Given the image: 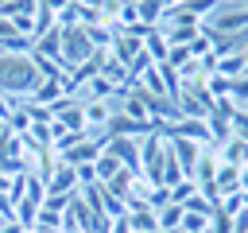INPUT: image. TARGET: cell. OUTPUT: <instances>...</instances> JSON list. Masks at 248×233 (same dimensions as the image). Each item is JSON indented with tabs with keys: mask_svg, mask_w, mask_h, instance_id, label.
<instances>
[{
	"mask_svg": "<svg viewBox=\"0 0 248 233\" xmlns=\"http://www.w3.org/2000/svg\"><path fill=\"white\" fill-rule=\"evenodd\" d=\"M108 233H132V225H128V214H120V217H108Z\"/></svg>",
	"mask_w": 248,
	"mask_h": 233,
	"instance_id": "obj_24",
	"label": "cell"
},
{
	"mask_svg": "<svg viewBox=\"0 0 248 233\" xmlns=\"http://www.w3.org/2000/svg\"><path fill=\"white\" fill-rule=\"evenodd\" d=\"M217 8V0H182V12H190L194 19H202L205 23V16Z\"/></svg>",
	"mask_w": 248,
	"mask_h": 233,
	"instance_id": "obj_21",
	"label": "cell"
},
{
	"mask_svg": "<svg viewBox=\"0 0 248 233\" xmlns=\"http://www.w3.org/2000/svg\"><path fill=\"white\" fill-rule=\"evenodd\" d=\"M31 50H39V54H46V58L62 62V27L54 23V27H50L43 39H35V47H31ZM62 66H66V62H62Z\"/></svg>",
	"mask_w": 248,
	"mask_h": 233,
	"instance_id": "obj_10",
	"label": "cell"
},
{
	"mask_svg": "<svg viewBox=\"0 0 248 233\" xmlns=\"http://www.w3.org/2000/svg\"><path fill=\"white\" fill-rule=\"evenodd\" d=\"M167 144H170V151H174V159H178L182 175L190 179V171H194V163H198V155H202V148H205V144H194V140H167Z\"/></svg>",
	"mask_w": 248,
	"mask_h": 233,
	"instance_id": "obj_7",
	"label": "cell"
},
{
	"mask_svg": "<svg viewBox=\"0 0 248 233\" xmlns=\"http://www.w3.org/2000/svg\"><path fill=\"white\" fill-rule=\"evenodd\" d=\"M132 233H136V229H132Z\"/></svg>",
	"mask_w": 248,
	"mask_h": 233,
	"instance_id": "obj_35",
	"label": "cell"
},
{
	"mask_svg": "<svg viewBox=\"0 0 248 233\" xmlns=\"http://www.w3.org/2000/svg\"><path fill=\"white\" fill-rule=\"evenodd\" d=\"M217 4H236V0H217Z\"/></svg>",
	"mask_w": 248,
	"mask_h": 233,
	"instance_id": "obj_28",
	"label": "cell"
},
{
	"mask_svg": "<svg viewBox=\"0 0 248 233\" xmlns=\"http://www.w3.org/2000/svg\"><path fill=\"white\" fill-rule=\"evenodd\" d=\"M182 210H186V214H202V217H213V206H209L202 194H190V198L182 202Z\"/></svg>",
	"mask_w": 248,
	"mask_h": 233,
	"instance_id": "obj_22",
	"label": "cell"
},
{
	"mask_svg": "<svg viewBox=\"0 0 248 233\" xmlns=\"http://www.w3.org/2000/svg\"><path fill=\"white\" fill-rule=\"evenodd\" d=\"M163 159H167V136L147 132L140 140V175L147 183H163Z\"/></svg>",
	"mask_w": 248,
	"mask_h": 233,
	"instance_id": "obj_3",
	"label": "cell"
},
{
	"mask_svg": "<svg viewBox=\"0 0 248 233\" xmlns=\"http://www.w3.org/2000/svg\"><path fill=\"white\" fill-rule=\"evenodd\" d=\"M244 78H248V62H244Z\"/></svg>",
	"mask_w": 248,
	"mask_h": 233,
	"instance_id": "obj_30",
	"label": "cell"
},
{
	"mask_svg": "<svg viewBox=\"0 0 248 233\" xmlns=\"http://www.w3.org/2000/svg\"><path fill=\"white\" fill-rule=\"evenodd\" d=\"M205 225H209V217H202V214H186V210H182L178 233H205Z\"/></svg>",
	"mask_w": 248,
	"mask_h": 233,
	"instance_id": "obj_20",
	"label": "cell"
},
{
	"mask_svg": "<svg viewBox=\"0 0 248 233\" xmlns=\"http://www.w3.org/2000/svg\"><path fill=\"white\" fill-rule=\"evenodd\" d=\"M58 97H66V82L43 78V82H39V85L31 89V97H27V101H31V105H46V109H50V105H54Z\"/></svg>",
	"mask_w": 248,
	"mask_h": 233,
	"instance_id": "obj_8",
	"label": "cell"
},
{
	"mask_svg": "<svg viewBox=\"0 0 248 233\" xmlns=\"http://www.w3.org/2000/svg\"><path fill=\"white\" fill-rule=\"evenodd\" d=\"M178 221H182V206H163V210H155V225L159 229H178Z\"/></svg>",
	"mask_w": 248,
	"mask_h": 233,
	"instance_id": "obj_18",
	"label": "cell"
},
{
	"mask_svg": "<svg viewBox=\"0 0 248 233\" xmlns=\"http://www.w3.org/2000/svg\"><path fill=\"white\" fill-rule=\"evenodd\" d=\"M213 74H217V78H229V82L240 78V74H244V54H240V50H236V54H221V58L213 62Z\"/></svg>",
	"mask_w": 248,
	"mask_h": 233,
	"instance_id": "obj_12",
	"label": "cell"
},
{
	"mask_svg": "<svg viewBox=\"0 0 248 233\" xmlns=\"http://www.w3.org/2000/svg\"><path fill=\"white\" fill-rule=\"evenodd\" d=\"M174 4H182V0H163V8H174Z\"/></svg>",
	"mask_w": 248,
	"mask_h": 233,
	"instance_id": "obj_26",
	"label": "cell"
},
{
	"mask_svg": "<svg viewBox=\"0 0 248 233\" xmlns=\"http://www.w3.org/2000/svg\"><path fill=\"white\" fill-rule=\"evenodd\" d=\"M46 194H58V198H74V194H78V171H74L70 163H62V159H58L54 175L46 179Z\"/></svg>",
	"mask_w": 248,
	"mask_h": 233,
	"instance_id": "obj_5",
	"label": "cell"
},
{
	"mask_svg": "<svg viewBox=\"0 0 248 233\" xmlns=\"http://www.w3.org/2000/svg\"><path fill=\"white\" fill-rule=\"evenodd\" d=\"M244 8H248V0H244Z\"/></svg>",
	"mask_w": 248,
	"mask_h": 233,
	"instance_id": "obj_33",
	"label": "cell"
},
{
	"mask_svg": "<svg viewBox=\"0 0 248 233\" xmlns=\"http://www.w3.org/2000/svg\"><path fill=\"white\" fill-rule=\"evenodd\" d=\"M190 194H198V183H194V179H178V183L170 186V202H174V206H182Z\"/></svg>",
	"mask_w": 248,
	"mask_h": 233,
	"instance_id": "obj_19",
	"label": "cell"
},
{
	"mask_svg": "<svg viewBox=\"0 0 248 233\" xmlns=\"http://www.w3.org/2000/svg\"><path fill=\"white\" fill-rule=\"evenodd\" d=\"M97 233H108V225H105V229H97Z\"/></svg>",
	"mask_w": 248,
	"mask_h": 233,
	"instance_id": "obj_29",
	"label": "cell"
},
{
	"mask_svg": "<svg viewBox=\"0 0 248 233\" xmlns=\"http://www.w3.org/2000/svg\"><path fill=\"white\" fill-rule=\"evenodd\" d=\"M39 70L31 66V54H0V93L4 97H31L39 85Z\"/></svg>",
	"mask_w": 248,
	"mask_h": 233,
	"instance_id": "obj_1",
	"label": "cell"
},
{
	"mask_svg": "<svg viewBox=\"0 0 248 233\" xmlns=\"http://www.w3.org/2000/svg\"><path fill=\"white\" fill-rule=\"evenodd\" d=\"M240 194L248 198V167H240Z\"/></svg>",
	"mask_w": 248,
	"mask_h": 233,
	"instance_id": "obj_25",
	"label": "cell"
},
{
	"mask_svg": "<svg viewBox=\"0 0 248 233\" xmlns=\"http://www.w3.org/2000/svg\"><path fill=\"white\" fill-rule=\"evenodd\" d=\"M89 54H93V47H89V39H85V27H62V62L74 70V66H81Z\"/></svg>",
	"mask_w": 248,
	"mask_h": 233,
	"instance_id": "obj_4",
	"label": "cell"
},
{
	"mask_svg": "<svg viewBox=\"0 0 248 233\" xmlns=\"http://www.w3.org/2000/svg\"><path fill=\"white\" fill-rule=\"evenodd\" d=\"M93 171H97V183H108L116 171H124V163H120L112 151H101V155H97V163H93Z\"/></svg>",
	"mask_w": 248,
	"mask_h": 233,
	"instance_id": "obj_15",
	"label": "cell"
},
{
	"mask_svg": "<svg viewBox=\"0 0 248 233\" xmlns=\"http://www.w3.org/2000/svg\"><path fill=\"white\" fill-rule=\"evenodd\" d=\"M35 229H39V233L62 229V214H58V210H50V206H39V214H35Z\"/></svg>",
	"mask_w": 248,
	"mask_h": 233,
	"instance_id": "obj_17",
	"label": "cell"
},
{
	"mask_svg": "<svg viewBox=\"0 0 248 233\" xmlns=\"http://www.w3.org/2000/svg\"><path fill=\"white\" fill-rule=\"evenodd\" d=\"M105 151H112L128 171H140V140H132V136H112V140L105 144Z\"/></svg>",
	"mask_w": 248,
	"mask_h": 233,
	"instance_id": "obj_6",
	"label": "cell"
},
{
	"mask_svg": "<svg viewBox=\"0 0 248 233\" xmlns=\"http://www.w3.org/2000/svg\"><path fill=\"white\" fill-rule=\"evenodd\" d=\"M217 190L221 194H236L240 190V167H229V163H217V175H213Z\"/></svg>",
	"mask_w": 248,
	"mask_h": 233,
	"instance_id": "obj_13",
	"label": "cell"
},
{
	"mask_svg": "<svg viewBox=\"0 0 248 233\" xmlns=\"http://www.w3.org/2000/svg\"><path fill=\"white\" fill-rule=\"evenodd\" d=\"M4 136H8V124H4V120H0V140H4Z\"/></svg>",
	"mask_w": 248,
	"mask_h": 233,
	"instance_id": "obj_27",
	"label": "cell"
},
{
	"mask_svg": "<svg viewBox=\"0 0 248 233\" xmlns=\"http://www.w3.org/2000/svg\"><path fill=\"white\" fill-rule=\"evenodd\" d=\"M50 233H62V229H50Z\"/></svg>",
	"mask_w": 248,
	"mask_h": 233,
	"instance_id": "obj_31",
	"label": "cell"
},
{
	"mask_svg": "<svg viewBox=\"0 0 248 233\" xmlns=\"http://www.w3.org/2000/svg\"><path fill=\"white\" fill-rule=\"evenodd\" d=\"M202 31H209V35H236V31H248V8H244V0H236V4H217V8L205 16Z\"/></svg>",
	"mask_w": 248,
	"mask_h": 233,
	"instance_id": "obj_2",
	"label": "cell"
},
{
	"mask_svg": "<svg viewBox=\"0 0 248 233\" xmlns=\"http://www.w3.org/2000/svg\"><path fill=\"white\" fill-rule=\"evenodd\" d=\"M136 12H140V23H143V27H159V19H163V0H136Z\"/></svg>",
	"mask_w": 248,
	"mask_h": 233,
	"instance_id": "obj_16",
	"label": "cell"
},
{
	"mask_svg": "<svg viewBox=\"0 0 248 233\" xmlns=\"http://www.w3.org/2000/svg\"><path fill=\"white\" fill-rule=\"evenodd\" d=\"M143 54H147V58L159 66V62H167V54H170V43H167V39H163V35L151 27V31L143 35Z\"/></svg>",
	"mask_w": 248,
	"mask_h": 233,
	"instance_id": "obj_11",
	"label": "cell"
},
{
	"mask_svg": "<svg viewBox=\"0 0 248 233\" xmlns=\"http://www.w3.org/2000/svg\"><path fill=\"white\" fill-rule=\"evenodd\" d=\"M0 4H8V0H0Z\"/></svg>",
	"mask_w": 248,
	"mask_h": 233,
	"instance_id": "obj_32",
	"label": "cell"
},
{
	"mask_svg": "<svg viewBox=\"0 0 248 233\" xmlns=\"http://www.w3.org/2000/svg\"><path fill=\"white\" fill-rule=\"evenodd\" d=\"M128 225H132L136 233H155V229H159V225H155V210H151V206L128 210Z\"/></svg>",
	"mask_w": 248,
	"mask_h": 233,
	"instance_id": "obj_14",
	"label": "cell"
},
{
	"mask_svg": "<svg viewBox=\"0 0 248 233\" xmlns=\"http://www.w3.org/2000/svg\"><path fill=\"white\" fill-rule=\"evenodd\" d=\"M0 54H4V47H0Z\"/></svg>",
	"mask_w": 248,
	"mask_h": 233,
	"instance_id": "obj_34",
	"label": "cell"
},
{
	"mask_svg": "<svg viewBox=\"0 0 248 233\" xmlns=\"http://www.w3.org/2000/svg\"><path fill=\"white\" fill-rule=\"evenodd\" d=\"M217 159L229 163V167H248V144L232 136V140H225V144L217 148Z\"/></svg>",
	"mask_w": 248,
	"mask_h": 233,
	"instance_id": "obj_9",
	"label": "cell"
},
{
	"mask_svg": "<svg viewBox=\"0 0 248 233\" xmlns=\"http://www.w3.org/2000/svg\"><path fill=\"white\" fill-rule=\"evenodd\" d=\"M147 206H151V210H163V206H170V186H163V183H155V190H151V198H147Z\"/></svg>",
	"mask_w": 248,
	"mask_h": 233,
	"instance_id": "obj_23",
	"label": "cell"
}]
</instances>
